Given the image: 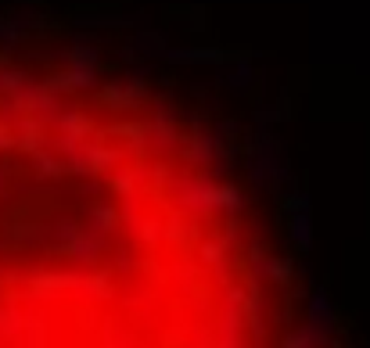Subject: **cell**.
<instances>
[{"label":"cell","instance_id":"6da1fadb","mask_svg":"<svg viewBox=\"0 0 370 348\" xmlns=\"http://www.w3.org/2000/svg\"><path fill=\"white\" fill-rule=\"evenodd\" d=\"M0 348H277L259 226L202 133L0 72Z\"/></svg>","mask_w":370,"mask_h":348}]
</instances>
